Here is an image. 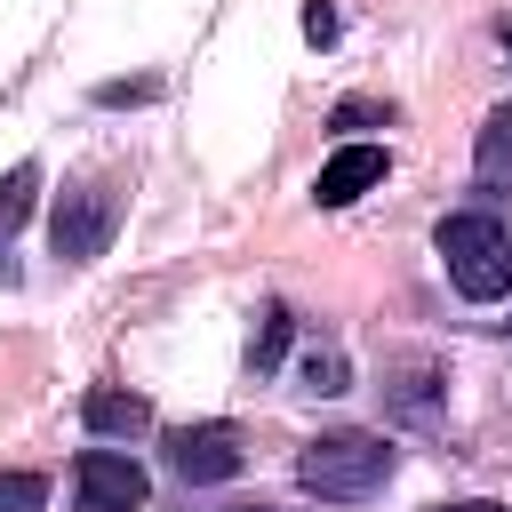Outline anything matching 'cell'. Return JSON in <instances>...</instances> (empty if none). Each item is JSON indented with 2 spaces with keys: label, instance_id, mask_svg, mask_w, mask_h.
<instances>
[{
  "label": "cell",
  "instance_id": "obj_1",
  "mask_svg": "<svg viewBox=\"0 0 512 512\" xmlns=\"http://www.w3.org/2000/svg\"><path fill=\"white\" fill-rule=\"evenodd\" d=\"M432 248H440L448 288H456L464 304H504V296H512V224H504V216H488V208L440 216Z\"/></svg>",
  "mask_w": 512,
  "mask_h": 512
},
{
  "label": "cell",
  "instance_id": "obj_2",
  "mask_svg": "<svg viewBox=\"0 0 512 512\" xmlns=\"http://www.w3.org/2000/svg\"><path fill=\"white\" fill-rule=\"evenodd\" d=\"M296 480L320 504H368L392 480V448H384V432H320V440H304Z\"/></svg>",
  "mask_w": 512,
  "mask_h": 512
},
{
  "label": "cell",
  "instance_id": "obj_3",
  "mask_svg": "<svg viewBox=\"0 0 512 512\" xmlns=\"http://www.w3.org/2000/svg\"><path fill=\"white\" fill-rule=\"evenodd\" d=\"M112 224H120V192L112 184H72L48 208V240H56L64 264H96L112 248Z\"/></svg>",
  "mask_w": 512,
  "mask_h": 512
},
{
  "label": "cell",
  "instance_id": "obj_4",
  "mask_svg": "<svg viewBox=\"0 0 512 512\" xmlns=\"http://www.w3.org/2000/svg\"><path fill=\"white\" fill-rule=\"evenodd\" d=\"M240 464H248V448H240V424H224V416L168 432V472H176L184 488H216V480H232Z\"/></svg>",
  "mask_w": 512,
  "mask_h": 512
},
{
  "label": "cell",
  "instance_id": "obj_5",
  "mask_svg": "<svg viewBox=\"0 0 512 512\" xmlns=\"http://www.w3.org/2000/svg\"><path fill=\"white\" fill-rule=\"evenodd\" d=\"M144 496H152V480L120 448H88L72 464V512H144Z\"/></svg>",
  "mask_w": 512,
  "mask_h": 512
},
{
  "label": "cell",
  "instance_id": "obj_6",
  "mask_svg": "<svg viewBox=\"0 0 512 512\" xmlns=\"http://www.w3.org/2000/svg\"><path fill=\"white\" fill-rule=\"evenodd\" d=\"M384 168H392V152H384V144H344V152H328V160H320L312 200H320V208H352L368 184H384Z\"/></svg>",
  "mask_w": 512,
  "mask_h": 512
},
{
  "label": "cell",
  "instance_id": "obj_7",
  "mask_svg": "<svg viewBox=\"0 0 512 512\" xmlns=\"http://www.w3.org/2000/svg\"><path fill=\"white\" fill-rule=\"evenodd\" d=\"M80 424H88L96 440H136V432H152V400H144V392H120V384H96V392L80 400Z\"/></svg>",
  "mask_w": 512,
  "mask_h": 512
},
{
  "label": "cell",
  "instance_id": "obj_8",
  "mask_svg": "<svg viewBox=\"0 0 512 512\" xmlns=\"http://www.w3.org/2000/svg\"><path fill=\"white\" fill-rule=\"evenodd\" d=\"M472 176L488 192H512V104H496L480 120V144H472Z\"/></svg>",
  "mask_w": 512,
  "mask_h": 512
},
{
  "label": "cell",
  "instance_id": "obj_9",
  "mask_svg": "<svg viewBox=\"0 0 512 512\" xmlns=\"http://www.w3.org/2000/svg\"><path fill=\"white\" fill-rule=\"evenodd\" d=\"M288 336H296V312H288V304H264V312H256V336H248V368L272 376V368L288 360Z\"/></svg>",
  "mask_w": 512,
  "mask_h": 512
},
{
  "label": "cell",
  "instance_id": "obj_10",
  "mask_svg": "<svg viewBox=\"0 0 512 512\" xmlns=\"http://www.w3.org/2000/svg\"><path fill=\"white\" fill-rule=\"evenodd\" d=\"M432 384H440L432 360H400V368H392V408H400V416H432Z\"/></svg>",
  "mask_w": 512,
  "mask_h": 512
},
{
  "label": "cell",
  "instance_id": "obj_11",
  "mask_svg": "<svg viewBox=\"0 0 512 512\" xmlns=\"http://www.w3.org/2000/svg\"><path fill=\"white\" fill-rule=\"evenodd\" d=\"M32 192H40V168H32V160L0 176V240H8V232H16L24 216H32Z\"/></svg>",
  "mask_w": 512,
  "mask_h": 512
},
{
  "label": "cell",
  "instance_id": "obj_12",
  "mask_svg": "<svg viewBox=\"0 0 512 512\" xmlns=\"http://www.w3.org/2000/svg\"><path fill=\"white\" fill-rule=\"evenodd\" d=\"M296 376H304V392H344V384H352V368H344V352H336V344L304 352V360H296Z\"/></svg>",
  "mask_w": 512,
  "mask_h": 512
},
{
  "label": "cell",
  "instance_id": "obj_13",
  "mask_svg": "<svg viewBox=\"0 0 512 512\" xmlns=\"http://www.w3.org/2000/svg\"><path fill=\"white\" fill-rule=\"evenodd\" d=\"M40 504H48L40 472H0V512H40Z\"/></svg>",
  "mask_w": 512,
  "mask_h": 512
},
{
  "label": "cell",
  "instance_id": "obj_14",
  "mask_svg": "<svg viewBox=\"0 0 512 512\" xmlns=\"http://www.w3.org/2000/svg\"><path fill=\"white\" fill-rule=\"evenodd\" d=\"M328 120H336V128H376V120H392V104H384V96H344Z\"/></svg>",
  "mask_w": 512,
  "mask_h": 512
},
{
  "label": "cell",
  "instance_id": "obj_15",
  "mask_svg": "<svg viewBox=\"0 0 512 512\" xmlns=\"http://www.w3.org/2000/svg\"><path fill=\"white\" fill-rule=\"evenodd\" d=\"M152 96H160V80H104V88H96L104 112H120V104H152Z\"/></svg>",
  "mask_w": 512,
  "mask_h": 512
},
{
  "label": "cell",
  "instance_id": "obj_16",
  "mask_svg": "<svg viewBox=\"0 0 512 512\" xmlns=\"http://www.w3.org/2000/svg\"><path fill=\"white\" fill-rule=\"evenodd\" d=\"M304 40H320V48L336 40V8L328 0H304Z\"/></svg>",
  "mask_w": 512,
  "mask_h": 512
},
{
  "label": "cell",
  "instance_id": "obj_17",
  "mask_svg": "<svg viewBox=\"0 0 512 512\" xmlns=\"http://www.w3.org/2000/svg\"><path fill=\"white\" fill-rule=\"evenodd\" d=\"M440 512H512V504H440Z\"/></svg>",
  "mask_w": 512,
  "mask_h": 512
},
{
  "label": "cell",
  "instance_id": "obj_18",
  "mask_svg": "<svg viewBox=\"0 0 512 512\" xmlns=\"http://www.w3.org/2000/svg\"><path fill=\"white\" fill-rule=\"evenodd\" d=\"M496 40H504V56H512V16H504V24H496Z\"/></svg>",
  "mask_w": 512,
  "mask_h": 512
}]
</instances>
